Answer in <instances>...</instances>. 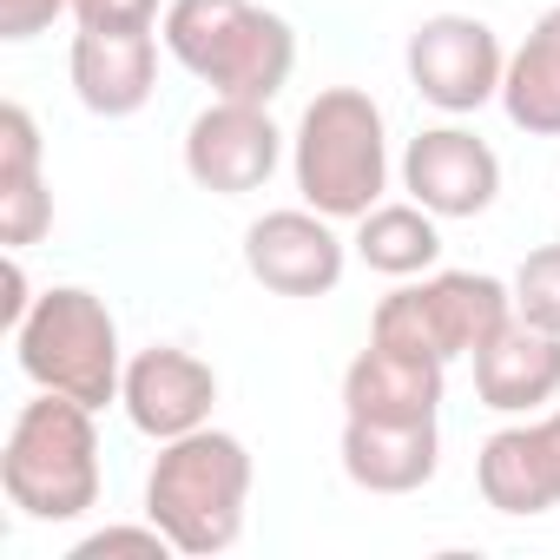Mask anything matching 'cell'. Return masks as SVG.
<instances>
[{
	"label": "cell",
	"mask_w": 560,
	"mask_h": 560,
	"mask_svg": "<svg viewBox=\"0 0 560 560\" xmlns=\"http://www.w3.org/2000/svg\"><path fill=\"white\" fill-rule=\"evenodd\" d=\"M159 40L198 86H211V100L270 106L298 73L291 21L257 0H165Z\"/></svg>",
	"instance_id": "cell-1"
},
{
	"label": "cell",
	"mask_w": 560,
	"mask_h": 560,
	"mask_svg": "<svg viewBox=\"0 0 560 560\" xmlns=\"http://www.w3.org/2000/svg\"><path fill=\"white\" fill-rule=\"evenodd\" d=\"M250 508V448L231 429H191L178 442H159V462L145 475V521L165 527V540L185 560H211L244 534Z\"/></svg>",
	"instance_id": "cell-2"
},
{
	"label": "cell",
	"mask_w": 560,
	"mask_h": 560,
	"mask_svg": "<svg viewBox=\"0 0 560 560\" xmlns=\"http://www.w3.org/2000/svg\"><path fill=\"white\" fill-rule=\"evenodd\" d=\"M291 178L311 211L357 224L389 191V126L363 86H324L291 139Z\"/></svg>",
	"instance_id": "cell-3"
},
{
	"label": "cell",
	"mask_w": 560,
	"mask_h": 560,
	"mask_svg": "<svg viewBox=\"0 0 560 560\" xmlns=\"http://www.w3.org/2000/svg\"><path fill=\"white\" fill-rule=\"evenodd\" d=\"M100 409L40 389L21 402L8 448H0V488L27 521H80L100 508Z\"/></svg>",
	"instance_id": "cell-4"
},
{
	"label": "cell",
	"mask_w": 560,
	"mask_h": 560,
	"mask_svg": "<svg viewBox=\"0 0 560 560\" xmlns=\"http://www.w3.org/2000/svg\"><path fill=\"white\" fill-rule=\"evenodd\" d=\"M14 357L27 370L34 389L73 396L86 409L119 402L126 389V350H119V324L106 311L100 291L86 284H54L34 298V311L14 330Z\"/></svg>",
	"instance_id": "cell-5"
},
{
	"label": "cell",
	"mask_w": 560,
	"mask_h": 560,
	"mask_svg": "<svg viewBox=\"0 0 560 560\" xmlns=\"http://www.w3.org/2000/svg\"><path fill=\"white\" fill-rule=\"evenodd\" d=\"M508 317H514V291L501 277H488V270H429V277H402L376 304L370 337L396 343V350H416V357H435V363H455V357H475Z\"/></svg>",
	"instance_id": "cell-6"
},
{
	"label": "cell",
	"mask_w": 560,
	"mask_h": 560,
	"mask_svg": "<svg viewBox=\"0 0 560 560\" xmlns=\"http://www.w3.org/2000/svg\"><path fill=\"white\" fill-rule=\"evenodd\" d=\"M402 67H409V86L462 119V113H481L488 100H501V73H508V54H501V34L475 14H429L409 47H402Z\"/></svg>",
	"instance_id": "cell-7"
},
{
	"label": "cell",
	"mask_w": 560,
	"mask_h": 560,
	"mask_svg": "<svg viewBox=\"0 0 560 560\" xmlns=\"http://www.w3.org/2000/svg\"><path fill=\"white\" fill-rule=\"evenodd\" d=\"M277 165H284V132H277L270 106L211 100L185 126V172H191L198 191L244 198V191H264Z\"/></svg>",
	"instance_id": "cell-8"
},
{
	"label": "cell",
	"mask_w": 560,
	"mask_h": 560,
	"mask_svg": "<svg viewBox=\"0 0 560 560\" xmlns=\"http://www.w3.org/2000/svg\"><path fill=\"white\" fill-rule=\"evenodd\" d=\"M350 244L337 237V218L291 205V211H264L244 231V270L270 298H330L343 284Z\"/></svg>",
	"instance_id": "cell-9"
},
{
	"label": "cell",
	"mask_w": 560,
	"mask_h": 560,
	"mask_svg": "<svg viewBox=\"0 0 560 560\" xmlns=\"http://www.w3.org/2000/svg\"><path fill=\"white\" fill-rule=\"evenodd\" d=\"M126 422L145 442H178L191 429L211 422L218 409V370L178 343H152L139 357H126V389H119Z\"/></svg>",
	"instance_id": "cell-10"
},
{
	"label": "cell",
	"mask_w": 560,
	"mask_h": 560,
	"mask_svg": "<svg viewBox=\"0 0 560 560\" xmlns=\"http://www.w3.org/2000/svg\"><path fill=\"white\" fill-rule=\"evenodd\" d=\"M402 191L435 218H481L501 198V159L468 126H429L402 152Z\"/></svg>",
	"instance_id": "cell-11"
},
{
	"label": "cell",
	"mask_w": 560,
	"mask_h": 560,
	"mask_svg": "<svg viewBox=\"0 0 560 560\" xmlns=\"http://www.w3.org/2000/svg\"><path fill=\"white\" fill-rule=\"evenodd\" d=\"M475 396L494 416H540L560 396V330L508 317L475 350Z\"/></svg>",
	"instance_id": "cell-12"
},
{
	"label": "cell",
	"mask_w": 560,
	"mask_h": 560,
	"mask_svg": "<svg viewBox=\"0 0 560 560\" xmlns=\"http://www.w3.org/2000/svg\"><path fill=\"white\" fill-rule=\"evenodd\" d=\"M73 93L93 119H132L145 113L159 86V40L132 27H80L73 34Z\"/></svg>",
	"instance_id": "cell-13"
},
{
	"label": "cell",
	"mask_w": 560,
	"mask_h": 560,
	"mask_svg": "<svg viewBox=\"0 0 560 560\" xmlns=\"http://www.w3.org/2000/svg\"><path fill=\"white\" fill-rule=\"evenodd\" d=\"M442 389H448V363L370 337V350H357V363L343 370V416H363V422H435Z\"/></svg>",
	"instance_id": "cell-14"
},
{
	"label": "cell",
	"mask_w": 560,
	"mask_h": 560,
	"mask_svg": "<svg viewBox=\"0 0 560 560\" xmlns=\"http://www.w3.org/2000/svg\"><path fill=\"white\" fill-rule=\"evenodd\" d=\"M442 468L435 422H363L343 416V475L363 494H416Z\"/></svg>",
	"instance_id": "cell-15"
},
{
	"label": "cell",
	"mask_w": 560,
	"mask_h": 560,
	"mask_svg": "<svg viewBox=\"0 0 560 560\" xmlns=\"http://www.w3.org/2000/svg\"><path fill=\"white\" fill-rule=\"evenodd\" d=\"M475 488L494 514L508 521H527V514H547L560 508V475H553V455H547V435L540 422H508L481 442L475 455Z\"/></svg>",
	"instance_id": "cell-16"
},
{
	"label": "cell",
	"mask_w": 560,
	"mask_h": 560,
	"mask_svg": "<svg viewBox=\"0 0 560 560\" xmlns=\"http://www.w3.org/2000/svg\"><path fill=\"white\" fill-rule=\"evenodd\" d=\"M54 224V191L40 178V126L21 100L0 106V244L27 250Z\"/></svg>",
	"instance_id": "cell-17"
},
{
	"label": "cell",
	"mask_w": 560,
	"mask_h": 560,
	"mask_svg": "<svg viewBox=\"0 0 560 560\" xmlns=\"http://www.w3.org/2000/svg\"><path fill=\"white\" fill-rule=\"evenodd\" d=\"M501 113L527 139H560V8H547L527 27V40L508 54Z\"/></svg>",
	"instance_id": "cell-18"
},
{
	"label": "cell",
	"mask_w": 560,
	"mask_h": 560,
	"mask_svg": "<svg viewBox=\"0 0 560 560\" xmlns=\"http://www.w3.org/2000/svg\"><path fill=\"white\" fill-rule=\"evenodd\" d=\"M357 257L376 270V277H429L435 264H442V218L435 211H422L416 198L409 205H376V211H363L357 218Z\"/></svg>",
	"instance_id": "cell-19"
},
{
	"label": "cell",
	"mask_w": 560,
	"mask_h": 560,
	"mask_svg": "<svg viewBox=\"0 0 560 560\" xmlns=\"http://www.w3.org/2000/svg\"><path fill=\"white\" fill-rule=\"evenodd\" d=\"M514 291V317L540 324V330H560V244H540L521 257V270L508 277Z\"/></svg>",
	"instance_id": "cell-20"
},
{
	"label": "cell",
	"mask_w": 560,
	"mask_h": 560,
	"mask_svg": "<svg viewBox=\"0 0 560 560\" xmlns=\"http://www.w3.org/2000/svg\"><path fill=\"white\" fill-rule=\"evenodd\" d=\"M165 553H178L165 540V527L139 521V527H100V534H86L67 560H165Z\"/></svg>",
	"instance_id": "cell-21"
},
{
	"label": "cell",
	"mask_w": 560,
	"mask_h": 560,
	"mask_svg": "<svg viewBox=\"0 0 560 560\" xmlns=\"http://www.w3.org/2000/svg\"><path fill=\"white\" fill-rule=\"evenodd\" d=\"M73 21L80 27H132V34H152L165 21L159 0H73Z\"/></svg>",
	"instance_id": "cell-22"
},
{
	"label": "cell",
	"mask_w": 560,
	"mask_h": 560,
	"mask_svg": "<svg viewBox=\"0 0 560 560\" xmlns=\"http://www.w3.org/2000/svg\"><path fill=\"white\" fill-rule=\"evenodd\" d=\"M60 14H73V0H0V40H40Z\"/></svg>",
	"instance_id": "cell-23"
},
{
	"label": "cell",
	"mask_w": 560,
	"mask_h": 560,
	"mask_svg": "<svg viewBox=\"0 0 560 560\" xmlns=\"http://www.w3.org/2000/svg\"><path fill=\"white\" fill-rule=\"evenodd\" d=\"M34 311V291H27V270H21V250L8 257V298H0V317H8V330H21V317Z\"/></svg>",
	"instance_id": "cell-24"
},
{
	"label": "cell",
	"mask_w": 560,
	"mask_h": 560,
	"mask_svg": "<svg viewBox=\"0 0 560 560\" xmlns=\"http://www.w3.org/2000/svg\"><path fill=\"white\" fill-rule=\"evenodd\" d=\"M540 422V435H547V455H553V475H560V409H547V416H534Z\"/></svg>",
	"instance_id": "cell-25"
}]
</instances>
